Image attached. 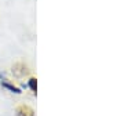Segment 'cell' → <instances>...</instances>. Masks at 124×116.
I'll return each mask as SVG.
<instances>
[{"mask_svg": "<svg viewBox=\"0 0 124 116\" xmlns=\"http://www.w3.org/2000/svg\"><path fill=\"white\" fill-rule=\"evenodd\" d=\"M13 73L15 76H18V77H22V76H25V75H28V73H29V69H28V66L25 65V64L17 62L13 66Z\"/></svg>", "mask_w": 124, "mask_h": 116, "instance_id": "cell-2", "label": "cell"}, {"mask_svg": "<svg viewBox=\"0 0 124 116\" xmlns=\"http://www.w3.org/2000/svg\"><path fill=\"white\" fill-rule=\"evenodd\" d=\"M15 116H35V112L28 105H19L15 109Z\"/></svg>", "mask_w": 124, "mask_h": 116, "instance_id": "cell-3", "label": "cell"}, {"mask_svg": "<svg viewBox=\"0 0 124 116\" xmlns=\"http://www.w3.org/2000/svg\"><path fill=\"white\" fill-rule=\"evenodd\" d=\"M28 87L31 89V91L33 94H36V91H37V79L36 77H31L28 80Z\"/></svg>", "mask_w": 124, "mask_h": 116, "instance_id": "cell-4", "label": "cell"}, {"mask_svg": "<svg viewBox=\"0 0 124 116\" xmlns=\"http://www.w3.org/2000/svg\"><path fill=\"white\" fill-rule=\"evenodd\" d=\"M0 83H1V86H3L4 89H7L8 91H11V93H15V94H21L22 93L19 87H17V86L13 84V83H10V82L4 77V75H1V73H0Z\"/></svg>", "mask_w": 124, "mask_h": 116, "instance_id": "cell-1", "label": "cell"}]
</instances>
